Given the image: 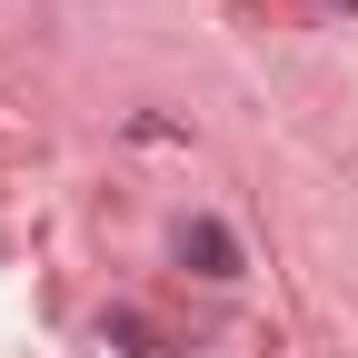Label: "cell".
<instances>
[{
	"mask_svg": "<svg viewBox=\"0 0 358 358\" xmlns=\"http://www.w3.org/2000/svg\"><path fill=\"white\" fill-rule=\"evenodd\" d=\"M179 268H199V279H239V239L219 229V219H179Z\"/></svg>",
	"mask_w": 358,
	"mask_h": 358,
	"instance_id": "6da1fadb",
	"label": "cell"
},
{
	"mask_svg": "<svg viewBox=\"0 0 358 358\" xmlns=\"http://www.w3.org/2000/svg\"><path fill=\"white\" fill-rule=\"evenodd\" d=\"M110 338H120V348H129V358H169V348H159V338H150V319H129V308H120V319H110Z\"/></svg>",
	"mask_w": 358,
	"mask_h": 358,
	"instance_id": "7a4b0ae2",
	"label": "cell"
},
{
	"mask_svg": "<svg viewBox=\"0 0 358 358\" xmlns=\"http://www.w3.org/2000/svg\"><path fill=\"white\" fill-rule=\"evenodd\" d=\"M338 10H358V0H338Z\"/></svg>",
	"mask_w": 358,
	"mask_h": 358,
	"instance_id": "3957f363",
	"label": "cell"
}]
</instances>
